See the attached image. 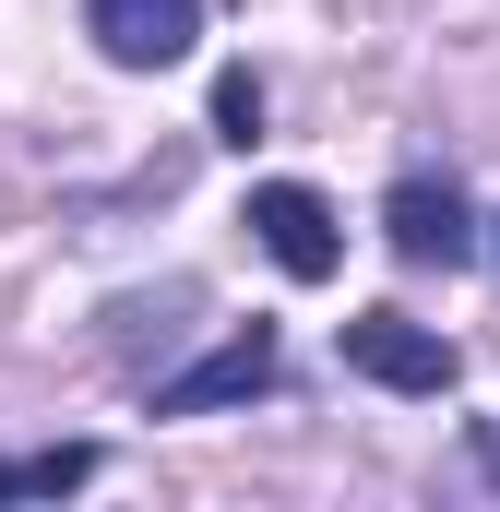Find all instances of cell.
<instances>
[{
  "label": "cell",
  "mask_w": 500,
  "mask_h": 512,
  "mask_svg": "<svg viewBox=\"0 0 500 512\" xmlns=\"http://www.w3.org/2000/svg\"><path fill=\"white\" fill-rule=\"evenodd\" d=\"M346 370L381 382V393H453L465 358H453L429 322H405V310H358V322H346Z\"/></svg>",
  "instance_id": "obj_3"
},
{
  "label": "cell",
  "mask_w": 500,
  "mask_h": 512,
  "mask_svg": "<svg viewBox=\"0 0 500 512\" xmlns=\"http://www.w3.org/2000/svg\"><path fill=\"white\" fill-rule=\"evenodd\" d=\"M381 239H393V262H417V274H453V262H477V215H465V191L453 179H393L381 191Z\"/></svg>",
  "instance_id": "obj_1"
},
{
  "label": "cell",
  "mask_w": 500,
  "mask_h": 512,
  "mask_svg": "<svg viewBox=\"0 0 500 512\" xmlns=\"http://www.w3.org/2000/svg\"><path fill=\"white\" fill-rule=\"evenodd\" d=\"M84 36L120 72H167V60L203 48V0H84Z\"/></svg>",
  "instance_id": "obj_5"
},
{
  "label": "cell",
  "mask_w": 500,
  "mask_h": 512,
  "mask_svg": "<svg viewBox=\"0 0 500 512\" xmlns=\"http://www.w3.org/2000/svg\"><path fill=\"white\" fill-rule=\"evenodd\" d=\"M477 453H489V477H500V417H489V441H477Z\"/></svg>",
  "instance_id": "obj_8"
},
{
  "label": "cell",
  "mask_w": 500,
  "mask_h": 512,
  "mask_svg": "<svg viewBox=\"0 0 500 512\" xmlns=\"http://www.w3.org/2000/svg\"><path fill=\"white\" fill-rule=\"evenodd\" d=\"M215 131H227V143H250V131H262V84H250V72H227V84H215Z\"/></svg>",
  "instance_id": "obj_7"
},
{
  "label": "cell",
  "mask_w": 500,
  "mask_h": 512,
  "mask_svg": "<svg viewBox=\"0 0 500 512\" xmlns=\"http://www.w3.org/2000/svg\"><path fill=\"white\" fill-rule=\"evenodd\" d=\"M96 477V441H48V453H0V501H60Z\"/></svg>",
  "instance_id": "obj_6"
},
{
  "label": "cell",
  "mask_w": 500,
  "mask_h": 512,
  "mask_svg": "<svg viewBox=\"0 0 500 512\" xmlns=\"http://www.w3.org/2000/svg\"><path fill=\"white\" fill-rule=\"evenodd\" d=\"M239 227L262 239V251H274V274H298V286H322V274L346 262V227H334V203H322L310 179H262Z\"/></svg>",
  "instance_id": "obj_2"
},
{
  "label": "cell",
  "mask_w": 500,
  "mask_h": 512,
  "mask_svg": "<svg viewBox=\"0 0 500 512\" xmlns=\"http://www.w3.org/2000/svg\"><path fill=\"white\" fill-rule=\"evenodd\" d=\"M274 370H286V358H274V334L239 322L227 346H203L191 370H167V382H155V417H215V405H250V393H274Z\"/></svg>",
  "instance_id": "obj_4"
}]
</instances>
